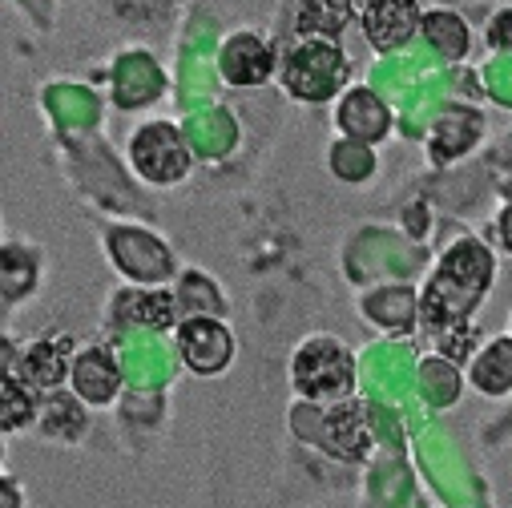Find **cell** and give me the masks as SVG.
I'll return each instance as SVG.
<instances>
[{
  "label": "cell",
  "instance_id": "obj_1",
  "mask_svg": "<svg viewBox=\"0 0 512 508\" xmlns=\"http://www.w3.org/2000/svg\"><path fill=\"white\" fill-rule=\"evenodd\" d=\"M295 388L307 400H339L351 392V355L339 343H307L295 355Z\"/></svg>",
  "mask_w": 512,
  "mask_h": 508
},
{
  "label": "cell",
  "instance_id": "obj_2",
  "mask_svg": "<svg viewBox=\"0 0 512 508\" xmlns=\"http://www.w3.org/2000/svg\"><path fill=\"white\" fill-rule=\"evenodd\" d=\"M134 162L154 182H174L190 166L186 146L178 142V134L170 130V125H150V130H142V138L134 142Z\"/></svg>",
  "mask_w": 512,
  "mask_h": 508
},
{
  "label": "cell",
  "instance_id": "obj_3",
  "mask_svg": "<svg viewBox=\"0 0 512 508\" xmlns=\"http://www.w3.org/2000/svg\"><path fill=\"white\" fill-rule=\"evenodd\" d=\"M363 29L379 49H396L416 29V0H367Z\"/></svg>",
  "mask_w": 512,
  "mask_h": 508
},
{
  "label": "cell",
  "instance_id": "obj_4",
  "mask_svg": "<svg viewBox=\"0 0 512 508\" xmlns=\"http://www.w3.org/2000/svg\"><path fill=\"white\" fill-rule=\"evenodd\" d=\"M178 343H182V355L194 371H218L226 359H230V339L218 323L210 319H194L178 331Z\"/></svg>",
  "mask_w": 512,
  "mask_h": 508
},
{
  "label": "cell",
  "instance_id": "obj_5",
  "mask_svg": "<svg viewBox=\"0 0 512 508\" xmlns=\"http://www.w3.org/2000/svg\"><path fill=\"white\" fill-rule=\"evenodd\" d=\"M73 384H77V392H81L89 404H109L113 392H117V367H113L109 355L85 351V355L73 363Z\"/></svg>",
  "mask_w": 512,
  "mask_h": 508
}]
</instances>
